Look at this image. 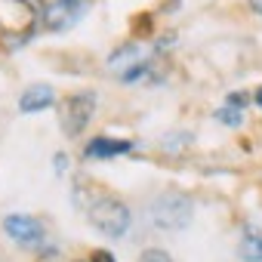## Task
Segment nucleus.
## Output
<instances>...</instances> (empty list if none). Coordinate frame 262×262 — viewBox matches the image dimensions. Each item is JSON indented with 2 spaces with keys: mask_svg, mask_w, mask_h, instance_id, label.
<instances>
[{
  "mask_svg": "<svg viewBox=\"0 0 262 262\" xmlns=\"http://www.w3.org/2000/svg\"><path fill=\"white\" fill-rule=\"evenodd\" d=\"M253 99H256V105H259V108H262V86H259V90H256V96H253Z\"/></svg>",
  "mask_w": 262,
  "mask_h": 262,
  "instance_id": "nucleus-16",
  "label": "nucleus"
},
{
  "mask_svg": "<svg viewBox=\"0 0 262 262\" xmlns=\"http://www.w3.org/2000/svg\"><path fill=\"white\" fill-rule=\"evenodd\" d=\"M136 262H173V256H170L167 250H158V247H151V250H142V256H139Z\"/></svg>",
  "mask_w": 262,
  "mask_h": 262,
  "instance_id": "nucleus-12",
  "label": "nucleus"
},
{
  "mask_svg": "<svg viewBox=\"0 0 262 262\" xmlns=\"http://www.w3.org/2000/svg\"><path fill=\"white\" fill-rule=\"evenodd\" d=\"M148 216H151L155 228H161V231H182L194 216V204H191V198H185L179 191H164L151 201Z\"/></svg>",
  "mask_w": 262,
  "mask_h": 262,
  "instance_id": "nucleus-2",
  "label": "nucleus"
},
{
  "mask_svg": "<svg viewBox=\"0 0 262 262\" xmlns=\"http://www.w3.org/2000/svg\"><path fill=\"white\" fill-rule=\"evenodd\" d=\"M90 262H117V259H114V253H108V250H93Z\"/></svg>",
  "mask_w": 262,
  "mask_h": 262,
  "instance_id": "nucleus-13",
  "label": "nucleus"
},
{
  "mask_svg": "<svg viewBox=\"0 0 262 262\" xmlns=\"http://www.w3.org/2000/svg\"><path fill=\"white\" fill-rule=\"evenodd\" d=\"M53 102H56L53 86H47V83H34V86H28V90L19 96V111H22V114H34V111L50 108Z\"/></svg>",
  "mask_w": 262,
  "mask_h": 262,
  "instance_id": "nucleus-6",
  "label": "nucleus"
},
{
  "mask_svg": "<svg viewBox=\"0 0 262 262\" xmlns=\"http://www.w3.org/2000/svg\"><path fill=\"white\" fill-rule=\"evenodd\" d=\"M247 102H250V99H247L244 93H231L228 102H225L222 108H216V120L225 123V126H241V120H244V105H247Z\"/></svg>",
  "mask_w": 262,
  "mask_h": 262,
  "instance_id": "nucleus-8",
  "label": "nucleus"
},
{
  "mask_svg": "<svg viewBox=\"0 0 262 262\" xmlns=\"http://www.w3.org/2000/svg\"><path fill=\"white\" fill-rule=\"evenodd\" d=\"M86 13L83 0H53V4L43 7L40 13V25L47 31H68L80 22V16Z\"/></svg>",
  "mask_w": 262,
  "mask_h": 262,
  "instance_id": "nucleus-4",
  "label": "nucleus"
},
{
  "mask_svg": "<svg viewBox=\"0 0 262 262\" xmlns=\"http://www.w3.org/2000/svg\"><path fill=\"white\" fill-rule=\"evenodd\" d=\"M241 256L247 262H262V234L247 231V237L241 241Z\"/></svg>",
  "mask_w": 262,
  "mask_h": 262,
  "instance_id": "nucleus-10",
  "label": "nucleus"
},
{
  "mask_svg": "<svg viewBox=\"0 0 262 262\" xmlns=\"http://www.w3.org/2000/svg\"><path fill=\"white\" fill-rule=\"evenodd\" d=\"M247 4H250V10H253L256 16H262V0H247Z\"/></svg>",
  "mask_w": 262,
  "mask_h": 262,
  "instance_id": "nucleus-14",
  "label": "nucleus"
},
{
  "mask_svg": "<svg viewBox=\"0 0 262 262\" xmlns=\"http://www.w3.org/2000/svg\"><path fill=\"white\" fill-rule=\"evenodd\" d=\"M83 210H86V222L108 237H123L129 228V207L111 194H93Z\"/></svg>",
  "mask_w": 262,
  "mask_h": 262,
  "instance_id": "nucleus-1",
  "label": "nucleus"
},
{
  "mask_svg": "<svg viewBox=\"0 0 262 262\" xmlns=\"http://www.w3.org/2000/svg\"><path fill=\"white\" fill-rule=\"evenodd\" d=\"M56 170H59V173L65 170V155H56Z\"/></svg>",
  "mask_w": 262,
  "mask_h": 262,
  "instance_id": "nucleus-15",
  "label": "nucleus"
},
{
  "mask_svg": "<svg viewBox=\"0 0 262 262\" xmlns=\"http://www.w3.org/2000/svg\"><path fill=\"white\" fill-rule=\"evenodd\" d=\"M142 62V47L139 43H126V47H120L117 53H111V59H108V68L111 71H120V74H126L133 65H139Z\"/></svg>",
  "mask_w": 262,
  "mask_h": 262,
  "instance_id": "nucleus-9",
  "label": "nucleus"
},
{
  "mask_svg": "<svg viewBox=\"0 0 262 262\" xmlns=\"http://www.w3.org/2000/svg\"><path fill=\"white\" fill-rule=\"evenodd\" d=\"M129 148H133V142L129 139H108V136H96V139H90L86 142V148H83V155L86 158H117V155H126Z\"/></svg>",
  "mask_w": 262,
  "mask_h": 262,
  "instance_id": "nucleus-7",
  "label": "nucleus"
},
{
  "mask_svg": "<svg viewBox=\"0 0 262 262\" xmlns=\"http://www.w3.org/2000/svg\"><path fill=\"white\" fill-rule=\"evenodd\" d=\"M188 142H191V133H170V136H164L161 148H164V151H179V148H185Z\"/></svg>",
  "mask_w": 262,
  "mask_h": 262,
  "instance_id": "nucleus-11",
  "label": "nucleus"
},
{
  "mask_svg": "<svg viewBox=\"0 0 262 262\" xmlns=\"http://www.w3.org/2000/svg\"><path fill=\"white\" fill-rule=\"evenodd\" d=\"M93 111H96V93H90V90L71 93L68 99H62V105H59V126H62V133L68 139L80 136L86 129V123H90V117H93Z\"/></svg>",
  "mask_w": 262,
  "mask_h": 262,
  "instance_id": "nucleus-3",
  "label": "nucleus"
},
{
  "mask_svg": "<svg viewBox=\"0 0 262 262\" xmlns=\"http://www.w3.org/2000/svg\"><path fill=\"white\" fill-rule=\"evenodd\" d=\"M4 231L22 247H43L47 244V228L34 216H25V213H10L4 219Z\"/></svg>",
  "mask_w": 262,
  "mask_h": 262,
  "instance_id": "nucleus-5",
  "label": "nucleus"
}]
</instances>
